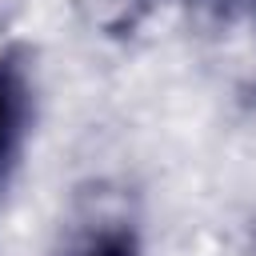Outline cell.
Returning a JSON list of instances; mask_svg holds the SVG:
<instances>
[{
  "instance_id": "obj_2",
  "label": "cell",
  "mask_w": 256,
  "mask_h": 256,
  "mask_svg": "<svg viewBox=\"0 0 256 256\" xmlns=\"http://www.w3.org/2000/svg\"><path fill=\"white\" fill-rule=\"evenodd\" d=\"M60 256H140V236L128 220H96L72 232Z\"/></svg>"
},
{
  "instance_id": "obj_4",
  "label": "cell",
  "mask_w": 256,
  "mask_h": 256,
  "mask_svg": "<svg viewBox=\"0 0 256 256\" xmlns=\"http://www.w3.org/2000/svg\"><path fill=\"white\" fill-rule=\"evenodd\" d=\"M196 24L208 28H236V24H256V0H184Z\"/></svg>"
},
{
  "instance_id": "obj_1",
  "label": "cell",
  "mask_w": 256,
  "mask_h": 256,
  "mask_svg": "<svg viewBox=\"0 0 256 256\" xmlns=\"http://www.w3.org/2000/svg\"><path fill=\"white\" fill-rule=\"evenodd\" d=\"M32 120V88L20 64V52H0V192L12 180V168L24 152Z\"/></svg>"
},
{
  "instance_id": "obj_3",
  "label": "cell",
  "mask_w": 256,
  "mask_h": 256,
  "mask_svg": "<svg viewBox=\"0 0 256 256\" xmlns=\"http://www.w3.org/2000/svg\"><path fill=\"white\" fill-rule=\"evenodd\" d=\"M160 0H76L80 16L108 40H124L132 36L152 12H156Z\"/></svg>"
}]
</instances>
